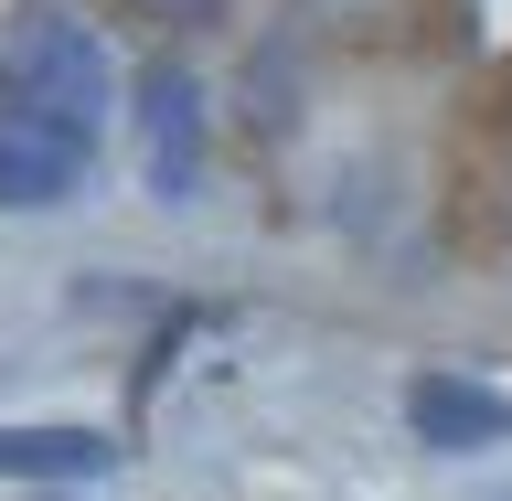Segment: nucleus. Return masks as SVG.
I'll return each mask as SVG.
<instances>
[{
    "instance_id": "nucleus-1",
    "label": "nucleus",
    "mask_w": 512,
    "mask_h": 501,
    "mask_svg": "<svg viewBox=\"0 0 512 501\" xmlns=\"http://www.w3.org/2000/svg\"><path fill=\"white\" fill-rule=\"evenodd\" d=\"M107 96H118V75H107V43H96L86 22H64V11H22V22L0 32V107L96 139V128H107Z\"/></svg>"
},
{
    "instance_id": "nucleus-2",
    "label": "nucleus",
    "mask_w": 512,
    "mask_h": 501,
    "mask_svg": "<svg viewBox=\"0 0 512 501\" xmlns=\"http://www.w3.org/2000/svg\"><path fill=\"white\" fill-rule=\"evenodd\" d=\"M86 171H96V139L0 107V214H54V203L86 192Z\"/></svg>"
},
{
    "instance_id": "nucleus-3",
    "label": "nucleus",
    "mask_w": 512,
    "mask_h": 501,
    "mask_svg": "<svg viewBox=\"0 0 512 501\" xmlns=\"http://www.w3.org/2000/svg\"><path fill=\"white\" fill-rule=\"evenodd\" d=\"M139 139H150V192L160 203H192V171H203V96H192L182 64H150V75H139Z\"/></svg>"
},
{
    "instance_id": "nucleus-4",
    "label": "nucleus",
    "mask_w": 512,
    "mask_h": 501,
    "mask_svg": "<svg viewBox=\"0 0 512 501\" xmlns=\"http://www.w3.org/2000/svg\"><path fill=\"white\" fill-rule=\"evenodd\" d=\"M406 427H416L427 448H448V459H459V448L512 438V406L491 395V384H470V374H416V384H406Z\"/></svg>"
},
{
    "instance_id": "nucleus-5",
    "label": "nucleus",
    "mask_w": 512,
    "mask_h": 501,
    "mask_svg": "<svg viewBox=\"0 0 512 501\" xmlns=\"http://www.w3.org/2000/svg\"><path fill=\"white\" fill-rule=\"evenodd\" d=\"M107 459L96 427H0V480H96Z\"/></svg>"
},
{
    "instance_id": "nucleus-6",
    "label": "nucleus",
    "mask_w": 512,
    "mask_h": 501,
    "mask_svg": "<svg viewBox=\"0 0 512 501\" xmlns=\"http://www.w3.org/2000/svg\"><path fill=\"white\" fill-rule=\"evenodd\" d=\"M139 11H150V22H203L214 0H139Z\"/></svg>"
}]
</instances>
